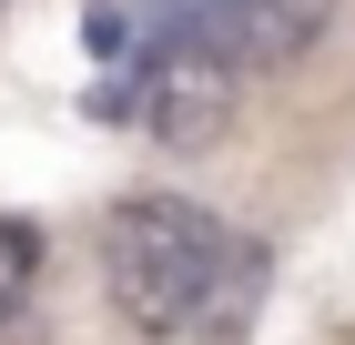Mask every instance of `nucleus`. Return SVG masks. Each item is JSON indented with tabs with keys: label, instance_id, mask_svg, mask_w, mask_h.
I'll return each mask as SVG.
<instances>
[{
	"label": "nucleus",
	"instance_id": "4",
	"mask_svg": "<svg viewBox=\"0 0 355 345\" xmlns=\"http://www.w3.org/2000/svg\"><path fill=\"white\" fill-rule=\"evenodd\" d=\"M264 285H274V254H264L254 234H234V244H223V264H214V285H203V315H193L183 345H244V325L264 315Z\"/></svg>",
	"mask_w": 355,
	"mask_h": 345
},
{
	"label": "nucleus",
	"instance_id": "1",
	"mask_svg": "<svg viewBox=\"0 0 355 345\" xmlns=\"http://www.w3.org/2000/svg\"><path fill=\"white\" fill-rule=\"evenodd\" d=\"M223 224L203 203H183V193H132V203H112L102 224V285L112 305H122V325L132 335H193V315H203V285H214L223 264Z\"/></svg>",
	"mask_w": 355,
	"mask_h": 345
},
{
	"label": "nucleus",
	"instance_id": "5",
	"mask_svg": "<svg viewBox=\"0 0 355 345\" xmlns=\"http://www.w3.org/2000/svg\"><path fill=\"white\" fill-rule=\"evenodd\" d=\"M31 274H41V234L31 224H0V305H21Z\"/></svg>",
	"mask_w": 355,
	"mask_h": 345
},
{
	"label": "nucleus",
	"instance_id": "3",
	"mask_svg": "<svg viewBox=\"0 0 355 345\" xmlns=\"http://www.w3.org/2000/svg\"><path fill=\"white\" fill-rule=\"evenodd\" d=\"M335 10H345V0H183L173 21L203 31L234 71H274V61H304V51H315Z\"/></svg>",
	"mask_w": 355,
	"mask_h": 345
},
{
	"label": "nucleus",
	"instance_id": "2",
	"mask_svg": "<svg viewBox=\"0 0 355 345\" xmlns=\"http://www.w3.org/2000/svg\"><path fill=\"white\" fill-rule=\"evenodd\" d=\"M234 102H244V71H234L203 31L173 21L163 41H153V61H142V133L163 142V153H203V142H223Z\"/></svg>",
	"mask_w": 355,
	"mask_h": 345
}]
</instances>
